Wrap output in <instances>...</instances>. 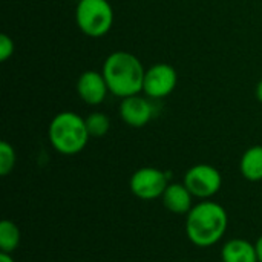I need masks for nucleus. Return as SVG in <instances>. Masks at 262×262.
<instances>
[{"instance_id": "obj_1", "label": "nucleus", "mask_w": 262, "mask_h": 262, "mask_svg": "<svg viewBox=\"0 0 262 262\" xmlns=\"http://www.w3.org/2000/svg\"><path fill=\"white\" fill-rule=\"evenodd\" d=\"M229 226L226 209L210 200L196 203L186 215V235L196 247H212L218 244Z\"/></svg>"}, {"instance_id": "obj_2", "label": "nucleus", "mask_w": 262, "mask_h": 262, "mask_svg": "<svg viewBox=\"0 0 262 262\" xmlns=\"http://www.w3.org/2000/svg\"><path fill=\"white\" fill-rule=\"evenodd\" d=\"M101 74L107 83L109 92L120 98L138 95L143 91L146 71L138 57L130 52H112L104 60Z\"/></svg>"}, {"instance_id": "obj_3", "label": "nucleus", "mask_w": 262, "mask_h": 262, "mask_svg": "<svg viewBox=\"0 0 262 262\" xmlns=\"http://www.w3.org/2000/svg\"><path fill=\"white\" fill-rule=\"evenodd\" d=\"M48 135L52 147L61 155L80 154L91 138L86 120L71 111L60 112L52 118Z\"/></svg>"}, {"instance_id": "obj_4", "label": "nucleus", "mask_w": 262, "mask_h": 262, "mask_svg": "<svg viewBox=\"0 0 262 262\" xmlns=\"http://www.w3.org/2000/svg\"><path fill=\"white\" fill-rule=\"evenodd\" d=\"M75 20L83 34L103 37L114 25V9L109 0H80L75 9Z\"/></svg>"}, {"instance_id": "obj_5", "label": "nucleus", "mask_w": 262, "mask_h": 262, "mask_svg": "<svg viewBox=\"0 0 262 262\" xmlns=\"http://www.w3.org/2000/svg\"><path fill=\"white\" fill-rule=\"evenodd\" d=\"M183 183L195 198L203 201L210 200L221 190L223 177L221 172L210 164H196L186 172Z\"/></svg>"}, {"instance_id": "obj_6", "label": "nucleus", "mask_w": 262, "mask_h": 262, "mask_svg": "<svg viewBox=\"0 0 262 262\" xmlns=\"http://www.w3.org/2000/svg\"><path fill=\"white\" fill-rule=\"evenodd\" d=\"M169 186V175L157 167H141L130 177V192L144 201L161 198Z\"/></svg>"}, {"instance_id": "obj_7", "label": "nucleus", "mask_w": 262, "mask_h": 262, "mask_svg": "<svg viewBox=\"0 0 262 262\" xmlns=\"http://www.w3.org/2000/svg\"><path fill=\"white\" fill-rule=\"evenodd\" d=\"M178 75L175 68L167 63L154 64L146 71L143 92L150 98H164L175 89Z\"/></svg>"}, {"instance_id": "obj_8", "label": "nucleus", "mask_w": 262, "mask_h": 262, "mask_svg": "<svg viewBox=\"0 0 262 262\" xmlns=\"http://www.w3.org/2000/svg\"><path fill=\"white\" fill-rule=\"evenodd\" d=\"M78 97L91 106L101 104L109 92L107 83L101 72L97 71H84L77 81Z\"/></svg>"}, {"instance_id": "obj_9", "label": "nucleus", "mask_w": 262, "mask_h": 262, "mask_svg": "<svg viewBox=\"0 0 262 262\" xmlns=\"http://www.w3.org/2000/svg\"><path fill=\"white\" fill-rule=\"evenodd\" d=\"M152 115H154V109L149 100L140 95H132V97H126L121 100L120 117L127 126L143 127L150 121Z\"/></svg>"}, {"instance_id": "obj_10", "label": "nucleus", "mask_w": 262, "mask_h": 262, "mask_svg": "<svg viewBox=\"0 0 262 262\" xmlns=\"http://www.w3.org/2000/svg\"><path fill=\"white\" fill-rule=\"evenodd\" d=\"M193 198L184 183L169 184L161 196L164 207L175 215H187L193 207Z\"/></svg>"}, {"instance_id": "obj_11", "label": "nucleus", "mask_w": 262, "mask_h": 262, "mask_svg": "<svg viewBox=\"0 0 262 262\" xmlns=\"http://www.w3.org/2000/svg\"><path fill=\"white\" fill-rule=\"evenodd\" d=\"M221 259L223 262H258L256 247L243 238H233L223 246Z\"/></svg>"}, {"instance_id": "obj_12", "label": "nucleus", "mask_w": 262, "mask_h": 262, "mask_svg": "<svg viewBox=\"0 0 262 262\" xmlns=\"http://www.w3.org/2000/svg\"><path fill=\"white\" fill-rule=\"evenodd\" d=\"M239 170L247 181H262V146H253L243 154Z\"/></svg>"}, {"instance_id": "obj_13", "label": "nucleus", "mask_w": 262, "mask_h": 262, "mask_svg": "<svg viewBox=\"0 0 262 262\" xmlns=\"http://www.w3.org/2000/svg\"><path fill=\"white\" fill-rule=\"evenodd\" d=\"M20 244V230L15 223L9 220H3L0 223V250L3 253L15 252Z\"/></svg>"}, {"instance_id": "obj_14", "label": "nucleus", "mask_w": 262, "mask_h": 262, "mask_svg": "<svg viewBox=\"0 0 262 262\" xmlns=\"http://www.w3.org/2000/svg\"><path fill=\"white\" fill-rule=\"evenodd\" d=\"M86 127L91 137L101 138L104 137L111 129V120L103 112H92L86 117Z\"/></svg>"}, {"instance_id": "obj_15", "label": "nucleus", "mask_w": 262, "mask_h": 262, "mask_svg": "<svg viewBox=\"0 0 262 262\" xmlns=\"http://www.w3.org/2000/svg\"><path fill=\"white\" fill-rule=\"evenodd\" d=\"M15 166V150L8 141L0 143V175L6 177Z\"/></svg>"}, {"instance_id": "obj_16", "label": "nucleus", "mask_w": 262, "mask_h": 262, "mask_svg": "<svg viewBox=\"0 0 262 262\" xmlns=\"http://www.w3.org/2000/svg\"><path fill=\"white\" fill-rule=\"evenodd\" d=\"M14 41L9 35L0 34V61H6L14 54Z\"/></svg>"}, {"instance_id": "obj_17", "label": "nucleus", "mask_w": 262, "mask_h": 262, "mask_svg": "<svg viewBox=\"0 0 262 262\" xmlns=\"http://www.w3.org/2000/svg\"><path fill=\"white\" fill-rule=\"evenodd\" d=\"M255 247H256V253H258V262H262V235L255 243Z\"/></svg>"}, {"instance_id": "obj_18", "label": "nucleus", "mask_w": 262, "mask_h": 262, "mask_svg": "<svg viewBox=\"0 0 262 262\" xmlns=\"http://www.w3.org/2000/svg\"><path fill=\"white\" fill-rule=\"evenodd\" d=\"M0 262H15L11 253H0Z\"/></svg>"}, {"instance_id": "obj_19", "label": "nucleus", "mask_w": 262, "mask_h": 262, "mask_svg": "<svg viewBox=\"0 0 262 262\" xmlns=\"http://www.w3.org/2000/svg\"><path fill=\"white\" fill-rule=\"evenodd\" d=\"M256 98H258V101L262 103V80L258 83V86H256Z\"/></svg>"}]
</instances>
